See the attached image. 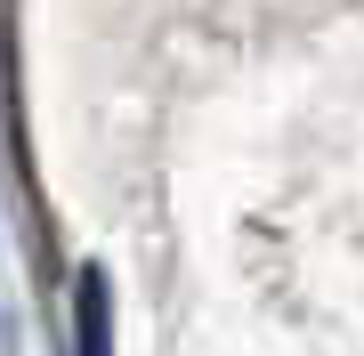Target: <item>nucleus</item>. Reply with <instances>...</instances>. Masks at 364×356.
Returning <instances> with one entry per match:
<instances>
[{"label": "nucleus", "mask_w": 364, "mask_h": 356, "mask_svg": "<svg viewBox=\"0 0 364 356\" xmlns=\"http://www.w3.org/2000/svg\"><path fill=\"white\" fill-rule=\"evenodd\" d=\"M81 356H105V276L90 267V276H81Z\"/></svg>", "instance_id": "f257e3e1"}]
</instances>
